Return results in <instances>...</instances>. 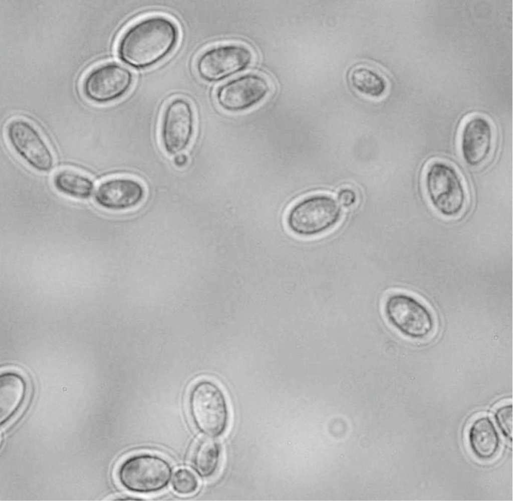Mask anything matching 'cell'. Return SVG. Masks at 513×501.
Returning <instances> with one entry per match:
<instances>
[{"instance_id":"1","label":"cell","mask_w":513,"mask_h":501,"mask_svg":"<svg viewBox=\"0 0 513 501\" xmlns=\"http://www.w3.org/2000/svg\"><path fill=\"white\" fill-rule=\"evenodd\" d=\"M179 30L171 19L160 15L143 17L129 26L119 40L117 52L125 62L145 67L160 62L176 46Z\"/></svg>"},{"instance_id":"2","label":"cell","mask_w":513,"mask_h":501,"mask_svg":"<svg viewBox=\"0 0 513 501\" xmlns=\"http://www.w3.org/2000/svg\"><path fill=\"white\" fill-rule=\"evenodd\" d=\"M423 187L432 207L444 216H456L465 207L467 192L464 182L449 162L439 159L431 161L424 173Z\"/></svg>"},{"instance_id":"3","label":"cell","mask_w":513,"mask_h":501,"mask_svg":"<svg viewBox=\"0 0 513 501\" xmlns=\"http://www.w3.org/2000/svg\"><path fill=\"white\" fill-rule=\"evenodd\" d=\"M342 216L341 208L334 198L315 194L295 203L288 210L285 222L288 229L295 235L311 237L334 228Z\"/></svg>"},{"instance_id":"4","label":"cell","mask_w":513,"mask_h":501,"mask_svg":"<svg viewBox=\"0 0 513 501\" xmlns=\"http://www.w3.org/2000/svg\"><path fill=\"white\" fill-rule=\"evenodd\" d=\"M7 141L13 151L28 165L41 173L50 171L55 157L48 141L38 128L22 117L10 119L5 130Z\"/></svg>"},{"instance_id":"5","label":"cell","mask_w":513,"mask_h":501,"mask_svg":"<svg viewBox=\"0 0 513 501\" xmlns=\"http://www.w3.org/2000/svg\"><path fill=\"white\" fill-rule=\"evenodd\" d=\"M384 310L389 323L408 338L424 339L434 328L435 320L430 310L408 293L396 292L389 294L385 301Z\"/></svg>"},{"instance_id":"6","label":"cell","mask_w":513,"mask_h":501,"mask_svg":"<svg viewBox=\"0 0 513 501\" xmlns=\"http://www.w3.org/2000/svg\"><path fill=\"white\" fill-rule=\"evenodd\" d=\"M196 125L195 111L188 99L175 97L169 100L159 124V141L165 152L173 156L184 152L194 138Z\"/></svg>"},{"instance_id":"7","label":"cell","mask_w":513,"mask_h":501,"mask_svg":"<svg viewBox=\"0 0 513 501\" xmlns=\"http://www.w3.org/2000/svg\"><path fill=\"white\" fill-rule=\"evenodd\" d=\"M171 474V466L166 459L149 453L128 457L122 463L118 471L122 485L129 490L139 493H150L163 489L169 482Z\"/></svg>"},{"instance_id":"8","label":"cell","mask_w":513,"mask_h":501,"mask_svg":"<svg viewBox=\"0 0 513 501\" xmlns=\"http://www.w3.org/2000/svg\"><path fill=\"white\" fill-rule=\"evenodd\" d=\"M190 409L198 428L210 436L223 433L227 426L228 412L225 396L215 383L202 381L193 388Z\"/></svg>"},{"instance_id":"9","label":"cell","mask_w":513,"mask_h":501,"mask_svg":"<svg viewBox=\"0 0 513 501\" xmlns=\"http://www.w3.org/2000/svg\"><path fill=\"white\" fill-rule=\"evenodd\" d=\"M134 81L131 71L116 62L99 65L85 76L82 91L89 100L96 103H106L125 95Z\"/></svg>"},{"instance_id":"10","label":"cell","mask_w":513,"mask_h":501,"mask_svg":"<svg viewBox=\"0 0 513 501\" xmlns=\"http://www.w3.org/2000/svg\"><path fill=\"white\" fill-rule=\"evenodd\" d=\"M252 53L239 44L214 46L202 52L196 66L198 75L208 81L223 79L247 68L251 63Z\"/></svg>"},{"instance_id":"11","label":"cell","mask_w":513,"mask_h":501,"mask_svg":"<svg viewBox=\"0 0 513 501\" xmlns=\"http://www.w3.org/2000/svg\"><path fill=\"white\" fill-rule=\"evenodd\" d=\"M146 192L145 186L139 179L129 176H114L99 183L94 200L97 205L105 210L125 211L142 204Z\"/></svg>"},{"instance_id":"12","label":"cell","mask_w":513,"mask_h":501,"mask_svg":"<svg viewBox=\"0 0 513 501\" xmlns=\"http://www.w3.org/2000/svg\"><path fill=\"white\" fill-rule=\"evenodd\" d=\"M495 141L493 125L486 117L476 114L464 122L459 134V147L464 161L471 167L485 163L491 156Z\"/></svg>"},{"instance_id":"13","label":"cell","mask_w":513,"mask_h":501,"mask_svg":"<svg viewBox=\"0 0 513 501\" xmlns=\"http://www.w3.org/2000/svg\"><path fill=\"white\" fill-rule=\"evenodd\" d=\"M270 89V84L264 76L247 74L221 86L216 98L223 109L239 112L260 103L268 96Z\"/></svg>"},{"instance_id":"14","label":"cell","mask_w":513,"mask_h":501,"mask_svg":"<svg viewBox=\"0 0 513 501\" xmlns=\"http://www.w3.org/2000/svg\"><path fill=\"white\" fill-rule=\"evenodd\" d=\"M470 448L478 458L486 460L493 458L500 445L499 434L492 420L483 416L476 419L468 431Z\"/></svg>"},{"instance_id":"15","label":"cell","mask_w":513,"mask_h":501,"mask_svg":"<svg viewBox=\"0 0 513 501\" xmlns=\"http://www.w3.org/2000/svg\"><path fill=\"white\" fill-rule=\"evenodd\" d=\"M52 185L59 193L76 200L90 197L94 188L92 179L86 174L74 168H62L54 174Z\"/></svg>"},{"instance_id":"16","label":"cell","mask_w":513,"mask_h":501,"mask_svg":"<svg viewBox=\"0 0 513 501\" xmlns=\"http://www.w3.org/2000/svg\"><path fill=\"white\" fill-rule=\"evenodd\" d=\"M348 80L356 91L372 98L382 96L387 87L384 75L375 68L366 64L352 67L348 73Z\"/></svg>"},{"instance_id":"17","label":"cell","mask_w":513,"mask_h":501,"mask_svg":"<svg viewBox=\"0 0 513 501\" xmlns=\"http://www.w3.org/2000/svg\"><path fill=\"white\" fill-rule=\"evenodd\" d=\"M220 446L209 436H201L192 447L190 460L192 466L201 476L208 477L216 472L220 462Z\"/></svg>"},{"instance_id":"18","label":"cell","mask_w":513,"mask_h":501,"mask_svg":"<svg viewBox=\"0 0 513 501\" xmlns=\"http://www.w3.org/2000/svg\"><path fill=\"white\" fill-rule=\"evenodd\" d=\"M25 384L18 374L8 372L0 377V419L5 421L15 411L25 394Z\"/></svg>"},{"instance_id":"19","label":"cell","mask_w":513,"mask_h":501,"mask_svg":"<svg viewBox=\"0 0 513 501\" xmlns=\"http://www.w3.org/2000/svg\"><path fill=\"white\" fill-rule=\"evenodd\" d=\"M172 486L175 491L179 494L190 495L197 490L198 480L192 471L182 468L175 472L172 480Z\"/></svg>"},{"instance_id":"20","label":"cell","mask_w":513,"mask_h":501,"mask_svg":"<svg viewBox=\"0 0 513 501\" xmlns=\"http://www.w3.org/2000/svg\"><path fill=\"white\" fill-rule=\"evenodd\" d=\"M496 423L503 435L512 439V405H505L498 408L495 414Z\"/></svg>"},{"instance_id":"21","label":"cell","mask_w":513,"mask_h":501,"mask_svg":"<svg viewBox=\"0 0 513 501\" xmlns=\"http://www.w3.org/2000/svg\"><path fill=\"white\" fill-rule=\"evenodd\" d=\"M337 197L339 203L347 208L354 206L357 201L356 192L348 188L341 189L338 193Z\"/></svg>"},{"instance_id":"22","label":"cell","mask_w":513,"mask_h":501,"mask_svg":"<svg viewBox=\"0 0 513 501\" xmlns=\"http://www.w3.org/2000/svg\"><path fill=\"white\" fill-rule=\"evenodd\" d=\"M189 160L188 156L186 153L182 152L174 155L173 163L176 168L182 169L188 164Z\"/></svg>"}]
</instances>
